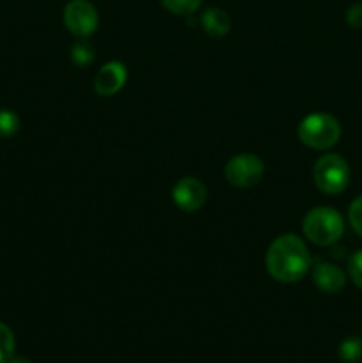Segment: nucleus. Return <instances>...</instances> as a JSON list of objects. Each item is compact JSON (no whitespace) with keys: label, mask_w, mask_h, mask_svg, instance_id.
Returning <instances> with one entry per match:
<instances>
[{"label":"nucleus","mask_w":362,"mask_h":363,"mask_svg":"<svg viewBox=\"0 0 362 363\" xmlns=\"http://www.w3.org/2000/svg\"><path fill=\"white\" fill-rule=\"evenodd\" d=\"M311 268L307 245L297 234H280L266 252V272L280 284H293L304 279Z\"/></svg>","instance_id":"nucleus-1"},{"label":"nucleus","mask_w":362,"mask_h":363,"mask_svg":"<svg viewBox=\"0 0 362 363\" xmlns=\"http://www.w3.org/2000/svg\"><path fill=\"white\" fill-rule=\"evenodd\" d=\"M304 236L318 247H329L341 240L344 233L343 216L334 208L319 206L311 209L302 222Z\"/></svg>","instance_id":"nucleus-2"},{"label":"nucleus","mask_w":362,"mask_h":363,"mask_svg":"<svg viewBox=\"0 0 362 363\" xmlns=\"http://www.w3.org/2000/svg\"><path fill=\"white\" fill-rule=\"evenodd\" d=\"M297 133L304 145L316 151H325L339 142L341 124L330 113H311L300 121Z\"/></svg>","instance_id":"nucleus-3"},{"label":"nucleus","mask_w":362,"mask_h":363,"mask_svg":"<svg viewBox=\"0 0 362 363\" xmlns=\"http://www.w3.org/2000/svg\"><path fill=\"white\" fill-rule=\"evenodd\" d=\"M312 181L316 188L327 195H337L350 183V167L346 160L334 152L319 156L312 167Z\"/></svg>","instance_id":"nucleus-4"},{"label":"nucleus","mask_w":362,"mask_h":363,"mask_svg":"<svg viewBox=\"0 0 362 363\" xmlns=\"http://www.w3.org/2000/svg\"><path fill=\"white\" fill-rule=\"evenodd\" d=\"M227 183L234 188H252L265 176V163L258 155L240 152L227 162L224 169Z\"/></svg>","instance_id":"nucleus-5"},{"label":"nucleus","mask_w":362,"mask_h":363,"mask_svg":"<svg viewBox=\"0 0 362 363\" xmlns=\"http://www.w3.org/2000/svg\"><path fill=\"white\" fill-rule=\"evenodd\" d=\"M64 25L78 39L92 35L98 28L99 16L96 7L89 0H71L66 4L62 13Z\"/></svg>","instance_id":"nucleus-6"},{"label":"nucleus","mask_w":362,"mask_h":363,"mask_svg":"<svg viewBox=\"0 0 362 363\" xmlns=\"http://www.w3.org/2000/svg\"><path fill=\"white\" fill-rule=\"evenodd\" d=\"M208 190L197 177H183L172 188V201L181 211L195 213L206 204Z\"/></svg>","instance_id":"nucleus-7"},{"label":"nucleus","mask_w":362,"mask_h":363,"mask_svg":"<svg viewBox=\"0 0 362 363\" xmlns=\"http://www.w3.org/2000/svg\"><path fill=\"white\" fill-rule=\"evenodd\" d=\"M126 78H128V71L123 62L112 60V62L103 64L94 78L96 94L103 96V98H109V96L117 94V92L124 87V84H126Z\"/></svg>","instance_id":"nucleus-8"},{"label":"nucleus","mask_w":362,"mask_h":363,"mask_svg":"<svg viewBox=\"0 0 362 363\" xmlns=\"http://www.w3.org/2000/svg\"><path fill=\"white\" fill-rule=\"evenodd\" d=\"M312 280H314L316 287L327 294L341 293L344 289V284H346L343 269L336 264H330V262H318L312 268Z\"/></svg>","instance_id":"nucleus-9"},{"label":"nucleus","mask_w":362,"mask_h":363,"mask_svg":"<svg viewBox=\"0 0 362 363\" xmlns=\"http://www.w3.org/2000/svg\"><path fill=\"white\" fill-rule=\"evenodd\" d=\"M201 25L206 34L212 38H224L231 30V18L226 11L219 7H209L202 13Z\"/></svg>","instance_id":"nucleus-10"},{"label":"nucleus","mask_w":362,"mask_h":363,"mask_svg":"<svg viewBox=\"0 0 362 363\" xmlns=\"http://www.w3.org/2000/svg\"><path fill=\"white\" fill-rule=\"evenodd\" d=\"M71 60L80 67L89 66L94 60V48L91 46V43H87L85 39H78L71 48Z\"/></svg>","instance_id":"nucleus-11"},{"label":"nucleus","mask_w":362,"mask_h":363,"mask_svg":"<svg viewBox=\"0 0 362 363\" xmlns=\"http://www.w3.org/2000/svg\"><path fill=\"white\" fill-rule=\"evenodd\" d=\"M341 360L346 363H355L362 358V340L357 337H348L339 346Z\"/></svg>","instance_id":"nucleus-12"},{"label":"nucleus","mask_w":362,"mask_h":363,"mask_svg":"<svg viewBox=\"0 0 362 363\" xmlns=\"http://www.w3.org/2000/svg\"><path fill=\"white\" fill-rule=\"evenodd\" d=\"M14 354V333L4 323H0V363H7Z\"/></svg>","instance_id":"nucleus-13"},{"label":"nucleus","mask_w":362,"mask_h":363,"mask_svg":"<svg viewBox=\"0 0 362 363\" xmlns=\"http://www.w3.org/2000/svg\"><path fill=\"white\" fill-rule=\"evenodd\" d=\"M20 128V119L14 112L7 108H0V140L13 137Z\"/></svg>","instance_id":"nucleus-14"},{"label":"nucleus","mask_w":362,"mask_h":363,"mask_svg":"<svg viewBox=\"0 0 362 363\" xmlns=\"http://www.w3.org/2000/svg\"><path fill=\"white\" fill-rule=\"evenodd\" d=\"M163 7L174 14H181V16H188V14L195 13L202 0H162Z\"/></svg>","instance_id":"nucleus-15"},{"label":"nucleus","mask_w":362,"mask_h":363,"mask_svg":"<svg viewBox=\"0 0 362 363\" xmlns=\"http://www.w3.org/2000/svg\"><path fill=\"white\" fill-rule=\"evenodd\" d=\"M348 275L351 282L362 289V250H357L350 259H348Z\"/></svg>","instance_id":"nucleus-16"},{"label":"nucleus","mask_w":362,"mask_h":363,"mask_svg":"<svg viewBox=\"0 0 362 363\" xmlns=\"http://www.w3.org/2000/svg\"><path fill=\"white\" fill-rule=\"evenodd\" d=\"M348 218H350V223L355 233L362 236V195L351 202L350 209H348Z\"/></svg>","instance_id":"nucleus-17"},{"label":"nucleus","mask_w":362,"mask_h":363,"mask_svg":"<svg viewBox=\"0 0 362 363\" xmlns=\"http://www.w3.org/2000/svg\"><path fill=\"white\" fill-rule=\"evenodd\" d=\"M346 21L350 27L362 28V4H353L346 11Z\"/></svg>","instance_id":"nucleus-18"},{"label":"nucleus","mask_w":362,"mask_h":363,"mask_svg":"<svg viewBox=\"0 0 362 363\" xmlns=\"http://www.w3.org/2000/svg\"><path fill=\"white\" fill-rule=\"evenodd\" d=\"M7 363H31V360L25 357H13Z\"/></svg>","instance_id":"nucleus-19"}]
</instances>
